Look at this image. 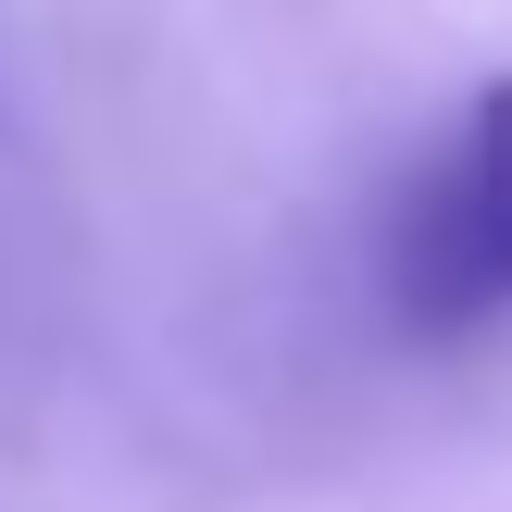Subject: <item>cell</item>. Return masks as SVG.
<instances>
[{"label":"cell","mask_w":512,"mask_h":512,"mask_svg":"<svg viewBox=\"0 0 512 512\" xmlns=\"http://www.w3.org/2000/svg\"><path fill=\"white\" fill-rule=\"evenodd\" d=\"M388 313L413 338H475L512 313V75L475 88V113L438 138V163L400 188Z\"/></svg>","instance_id":"obj_1"}]
</instances>
